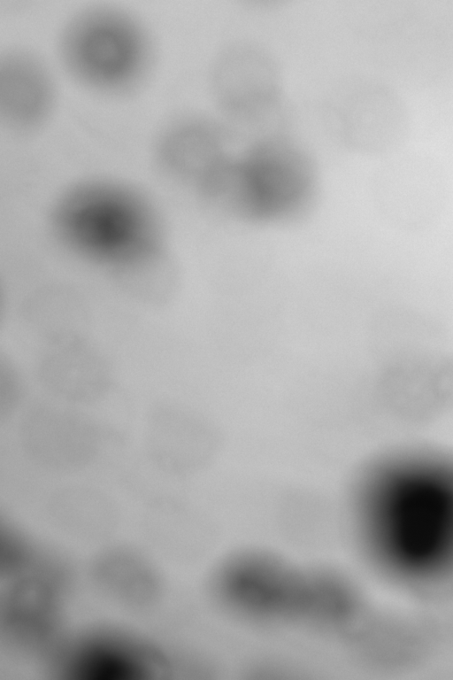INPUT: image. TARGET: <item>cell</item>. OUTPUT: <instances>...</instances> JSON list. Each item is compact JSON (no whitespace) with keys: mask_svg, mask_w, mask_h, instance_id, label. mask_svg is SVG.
<instances>
[{"mask_svg":"<svg viewBox=\"0 0 453 680\" xmlns=\"http://www.w3.org/2000/svg\"><path fill=\"white\" fill-rule=\"evenodd\" d=\"M53 214L65 244L85 259L123 269L150 258L161 241L155 204L135 184L113 176L74 181L57 197Z\"/></svg>","mask_w":453,"mask_h":680,"instance_id":"1","label":"cell"},{"mask_svg":"<svg viewBox=\"0 0 453 680\" xmlns=\"http://www.w3.org/2000/svg\"><path fill=\"white\" fill-rule=\"evenodd\" d=\"M59 72L87 92L119 98L136 92L156 63V41L145 21L119 4L92 2L74 8L55 41Z\"/></svg>","mask_w":453,"mask_h":680,"instance_id":"2","label":"cell"},{"mask_svg":"<svg viewBox=\"0 0 453 680\" xmlns=\"http://www.w3.org/2000/svg\"><path fill=\"white\" fill-rule=\"evenodd\" d=\"M378 488L370 514L376 552L395 574L415 579L453 569V481L429 476Z\"/></svg>","mask_w":453,"mask_h":680,"instance_id":"3","label":"cell"},{"mask_svg":"<svg viewBox=\"0 0 453 680\" xmlns=\"http://www.w3.org/2000/svg\"><path fill=\"white\" fill-rule=\"evenodd\" d=\"M315 185L313 166L298 148L266 139L230 158L212 205L250 222H286L306 212Z\"/></svg>","mask_w":453,"mask_h":680,"instance_id":"4","label":"cell"},{"mask_svg":"<svg viewBox=\"0 0 453 680\" xmlns=\"http://www.w3.org/2000/svg\"><path fill=\"white\" fill-rule=\"evenodd\" d=\"M223 587L238 608L266 619L335 623L350 608L348 591L336 577L265 558L238 561Z\"/></svg>","mask_w":453,"mask_h":680,"instance_id":"5","label":"cell"},{"mask_svg":"<svg viewBox=\"0 0 453 680\" xmlns=\"http://www.w3.org/2000/svg\"><path fill=\"white\" fill-rule=\"evenodd\" d=\"M103 423L81 408L44 396L17 417V451L33 468L50 473L85 469L102 456L107 441Z\"/></svg>","mask_w":453,"mask_h":680,"instance_id":"6","label":"cell"},{"mask_svg":"<svg viewBox=\"0 0 453 680\" xmlns=\"http://www.w3.org/2000/svg\"><path fill=\"white\" fill-rule=\"evenodd\" d=\"M57 64L34 46L13 42L0 55V122L7 133L27 136L45 128L59 101Z\"/></svg>","mask_w":453,"mask_h":680,"instance_id":"7","label":"cell"},{"mask_svg":"<svg viewBox=\"0 0 453 680\" xmlns=\"http://www.w3.org/2000/svg\"><path fill=\"white\" fill-rule=\"evenodd\" d=\"M221 135L211 120L178 115L157 129L150 154L165 177L204 198L230 158Z\"/></svg>","mask_w":453,"mask_h":680,"instance_id":"8","label":"cell"},{"mask_svg":"<svg viewBox=\"0 0 453 680\" xmlns=\"http://www.w3.org/2000/svg\"><path fill=\"white\" fill-rule=\"evenodd\" d=\"M218 432L203 413L173 400H159L146 413L142 429L145 459L161 472L181 475L214 459Z\"/></svg>","mask_w":453,"mask_h":680,"instance_id":"9","label":"cell"},{"mask_svg":"<svg viewBox=\"0 0 453 680\" xmlns=\"http://www.w3.org/2000/svg\"><path fill=\"white\" fill-rule=\"evenodd\" d=\"M35 377L44 396L85 409L109 397L117 381L109 359L81 336L47 343Z\"/></svg>","mask_w":453,"mask_h":680,"instance_id":"10","label":"cell"},{"mask_svg":"<svg viewBox=\"0 0 453 680\" xmlns=\"http://www.w3.org/2000/svg\"><path fill=\"white\" fill-rule=\"evenodd\" d=\"M66 652L71 680H148L157 659L142 642L109 630L87 634Z\"/></svg>","mask_w":453,"mask_h":680,"instance_id":"11","label":"cell"},{"mask_svg":"<svg viewBox=\"0 0 453 680\" xmlns=\"http://www.w3.org/2000/svg\"><path fill=\"white\" fill-rule=\"evenodd\" d=\"M32 565V564H31ZM19 570L7 597V630L20 645L38 648L52 641L57 630L60 576L48 566Z\"/></svg>","mask_w":453,"mask_h":680,"instance_id":"12","label":"cell"},{"mask_svg":"<svg viewBox=\"0 0 453 680\" xmlns=\"http://www.w3.org/2000/svg\"><path fill=\"white\" fill-rule=\"evenodd\" d=\"M354 386L347 375H311L297 388L294 410L311 429L340 432L354 414Z\"/></svg>","mask_w":453,"mask_h":680,"instance_id":"13","label":"cell"},{"mask_svg":"<svg viewBox=\"0 0 453 680\" xmlns=\"http://www.w3.org/2000/svg\"><path fill=\"white\" fill-rule=\"evenodd\" d=\"M100 582L114 595L128 602L145 603L157 593V578L141 559L112 553L98 566Z\"/></svg>","mask_w":453,"mask_h":680,"instance_id":"14","label":"cell"},{"mask_svg":"<svg viewBox=\"0 0 453 680\" xmlns=\"http://www.w3.org/2000/svg\"><path fill=\"white\" fill-rule=\"evenodd\" d=\"M27 383L19 368L9 359L0 361V420L18 417L30 402Z\"/></svg>","mask_w":453,"mask_h":680,"instance_id":"15","label":"cell"}]
</instances>
